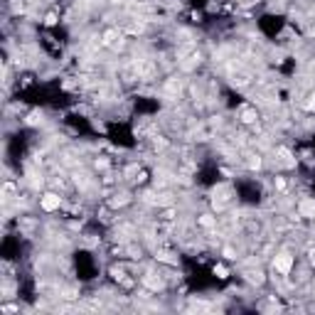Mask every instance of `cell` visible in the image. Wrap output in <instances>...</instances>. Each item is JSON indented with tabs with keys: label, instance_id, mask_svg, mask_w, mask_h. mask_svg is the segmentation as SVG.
Returning a JSON list of instances; mask_svg holds the SVG:
<instances>
[{
	"label": "cell",
	"instance_id": "obj_1",
	"mask_svg": "<svg viewBox=\"0 0 315 315\" xmlns=\"http://www.w3.org/2000/svg\"><path fill=\"white\" fill-rule=\"evenodd\" d=\"M40 207H42L45 212H54V210L62 207V197H59L57 192H47L45 197H40Z\"/></svg>",
	"mask_w": 315,
	"mask_h": 315
},
{
	"label": "cell",
	"instance_id": "obj_2",
	"mask_svg": "<svg viewBox=\"0 0 315 315\" xmlns=\"http://www.w3.org/2000/svg\"><path fill=\"white\" fill-rule=\"evenodd\" d=\"M273 268H276L278 273L288 276L290 268H293V256H290V254H278V256L273 259Z\"/></svg>",
	"mask_w": 315,
	"mask_h": 315
},
{
	"label": "cell",
	"instance_id": "obj_3",
	"mask_svg": "<svg viewBox=\"0 0 315 315\" xmlns=\"http://www.w3.org/2000/svg\"><path fill=\"white\" fill-rule=\"evenodd\" d=\"M298 214L305 219H315V200H303L298 207Z\"/></svg>",
	"mask_w": 315,
	"mask_h": 315
},
{
	"label": "cell",
	"instance_id": "obj_4",
	"mask_svg": "<svg viewBox=\"0 0 315 315\" xmlns=\"http://www.w3.org/2000/svg\"><path fill=\"white\" fill-rule=\"evenodd\" d=\"M246 281L249 283H263V273L261 271H249L246 273Z\"/></svg>",
	"mask_w": 315,
	"mask_h": 315
},
{
	"label": "cell",
	"instance_id": "obj_5",
	"mask_svg": "<svg viewBox=\"0 0 315 315\" xmlns=\"http://www.w3.org/2000/svg\"><path fill=\"white\" fill-rule=\"evenodd\" d=\"M214 273H219V278H227V268L224 266H214Z\"/></svg>",
	"mask_w": 315,
	"mask_h": 315
}]
</instances>
